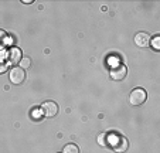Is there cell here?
Returning <instances> with one entry per match:
<instances>
[{
	"mask_svg": "<svg viewBox=\"0 0 160 153\" xmlns=\"http://www.w3.org/2000/svg\"><path fill=\"white\" fill-rule=\"evenodd\" d=\"M6 69H7V63H4V61L0 60V74H2V72H4Z\"/></svg>",
	"mask_w": 160,
	"mask_h": 153,
	"instance_id": "cell-12",
	"label": "cell"
},
{
	"mask_svg": "<svg viewBox=\"0 0 160 153\" xmlns=\"http://www.w3.org/2000/svg\"><path fill=\"white\" fill-rule=\"evenodd\" d=\"M135 43L138 47H148L150 44V37L146 33H138L135 36Z\"/></svg>",
	"mask_w": 160,
	"mask_h": 153,
	"instance_id": "cell-7",
	"label": "cell"
},
{
	"mask_svg": "<svg viewBox=\"0 0 160 153\" xmlns=\"http://www.w3.org/2000/svg\"><path fill=\"white\" fill-rule=\"evenodd\" d=\"M41 115L47 118H52L58 114V105L55 104L54 101H47L41 105Z\"/></svg>",
	"mask_w": 160,
	"mask_h": 153,
	"instance_id": "cell-4",
	"label": "cell"
},
{
	"mask_svg": "<svg viewBox=\"0 0 160 153\" xmlns=\"http://www.w3.org/2000/svg\"><path fill=\"white\" fill-rule=\"evenodd\" d=\"M21 67H23V69L24 68H27L28 65H30V60H28V58H24V60H21Z\"/></svg>",
	"mask_w": 160,
	"mask_h": 153,
	"instance_id": "cell-13",
	"label": "cell"
},
{
	"mask_svg": "<svg viewBox=\"0 0 160 153\" xmlns=\"http://www.w3.org/2000/svg\"><path fill=\"white\" fill-rule=\"evenodd\" d=\"M62 153H79V149L77 145L70 143V145H67V146H64Z\"/></svg>",
	"mask_w": 160,
	"mask_h": 153,
	"instance_id": "cell-8",
	"label": "cell"
},
{
	"mask_svg": "<svg viewBox=\"0 0 160 153\" xmlns=\"http://www.w3.org/2000/svg\"><path fill=\"white\" fill-rule=\"evenodd\" d=\"M9 77L13 85H21L26 81V71L21 67H14V68H12Z\"/></svg>",
	"mask_w": 160,
	"mask_h": 153,
	"instance_id": "cell-3",
	"label": "cell"
},
{
	"mask_svg": "<svg viewBox=\"0 0 160 153\" xmlns=\"http://www.w3.org/2000/svg\"><path fill=\"white\" fill-rule=\"evenodd\" d=\"M7 43H9V37H7V34L4 33V31L0 30V48L4 47Z\"/></svg>",
	"mask_w": 160,
	"mask_h": 153,
	"instance_id": "cell-9",
	"label": "cell"
},
{
	"mask_svg": "<svg viewBox=\"0 0 160 153\" xmlns=\"http://www.w3.org/2000/svg\"><path fill=\"white\" fill-rule=\"evenodd\" d=\"M148 95H146V91L142 89V88H136L130 92V96H129V101H130V105L133 106H139L142 105L143 102L146 101Z\"/></svg>",
	"mask_w": 160,
	"mask_h": 153,
	"instance_id": "cell-2",
	"label": "cell"
},
{
	"mask_svg": "<svg viewBox=\"0 0 160 153\" xmlns=\"http://www.w3.org/2000/svg\"><path fill=\"white\" fill-rule=\"evenodd\" d=\"M98 143H99L101 146H108V143H106V135L101 133V135L98 136Z\"/></svg>",
	"mask_w": 160,
	"mask_h": 153,
	"instance_id": "cell-11",
	"label": "cell"
},
{
	"mask_svg": "<svg viewBox=\"0 0 160 153\" xmlns=\"http://www.w3.org/2000/svg\"><path fill=\"white\" fill-rule=\"evenodd\" d=\"M21 58H23V54H21V50L17 47H13L10 48L9 51H7V60H9V63L12 64H17L21 61Z\"/></svg>",
	"mask_w": 160,
	"mask_h": 153,
	"instance_id": "cell-6",
	"label": "cell"
},
{
	"mask_svg": "<svg viewBox=\"0 0 160 153\" xmlns=\"http://www.w3.org/2000/svg\"><path fill=\"white\" fill-rule=\"evenodd\" d=\"M126 74H128V68L123 64H118V65L111 68V78L113 81H122V79H125L126 78Z\"/></svg>",
	"mask_w": 160,
	"mask_h": 153,
	"instance_id": "cell-5",
	"label": "cell"
},
{
	"mask_svg": "<svg viewBox=\"0 0 160 153\" xmlns=\"http://www.w3.org/2000/svg\"><path fill=\"white\" fill-rule=\"evenodd\" d=\"M150 44L153 45L154 50H159L160 48V36H154L153 38L150 40Z\"/></svg>",
	"mask_w": 160,
	"mask_h": 153,
	"instance_id": "cell-10",
	"label": "cell"
},
{
	"mask_svg": "<svg viewBox=\"0 0 160 153\" xmlns=\"http://www.w3.org/2000/svg\"><path fill=\"white\" fill-rule=\"evenodd\" d=\"M106 143L108 146H111L112 149L118 153H122L128 149L129 143H128V139H125L123 136L118 135V133H108L106 135Z\"/></svg>",
	"mask_w": 160,
	"mask_h": 153,
	"instance_id": "cell-1",
	"label": "cell"
}]
</instances>
